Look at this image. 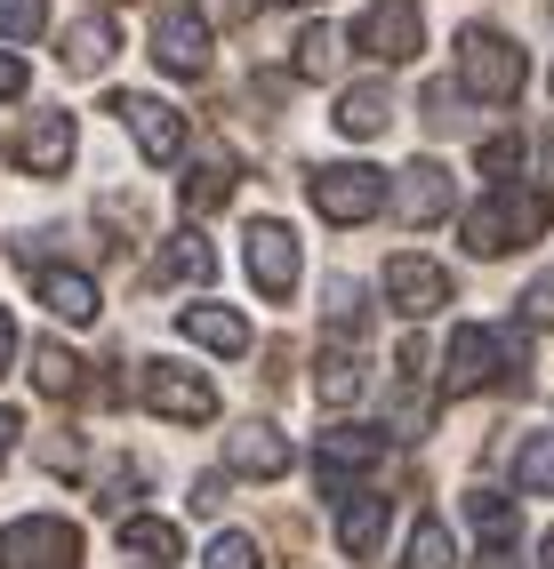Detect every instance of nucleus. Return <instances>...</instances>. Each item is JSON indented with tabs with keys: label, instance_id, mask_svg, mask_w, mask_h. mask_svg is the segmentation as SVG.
<instances>
[{
	"label": "nucleus",
	"instance_id": "obj_33",
	"mask_svg": "<svg viewBox=\"0 0 554 569\" xmlns=\"http://www.w3.org/2000/svg\"><path fill=\"white\" fill-rule=\"evenodd\" d=\"M41 466H49V473H72V466H81V433L57 426V433L41 441Z\"/></svg>",
	"mask_w": 554,
	"mask_h": 569
},
{
	"label": "nucleus",
	"instance_id": "obj_11",
	"mask_svg": "<svg viewBox=\"0 0 554 569\" xmlns=\"http://www.w3.org/2000/svg\"><path fill=\"white\" fill-rule=\"evenodd\" d=\"M154 64L177 72V81L209 72V24L194 9H154Z\"/></svg>",
	"mask_w": 554,
	"mask_h": 569
},
{
	"label": "nucleus",
	"instance_id": "obj_10",
	"mask_svg": "<svg viewBox=\"0 0 554 569\" xmlns=\"http://www.w3.org/2000/svg\"><path fill=\"white\" fill-rule=\"evenodd\" d=\"M386 306L402 321H426L434 306H451V273L434 257H386Z\"/></svg>",
	"mask_w": 554,
	"mask_h": 569
},
{
	"label": "nucleus",
	"instance_id": "obj_5",
	"mask_svg": "<svg viewBox=\"0 0 554 569\" xmlns=\"http://www.w3.org/2000/svg\"><path fill=\"white\" fill-rule=\"evenodd\" d=\"M306 201L329 217V224H362V217H378L386 209V177L378 169H362V161H329L306 177Z\"/></svg>",
	"mask_w": 554,
	"mask_h": 569
},
{
	"label": "nucleus",
	"instance_id": "obj_30",
	"mask_svg": "<svg viewBox=\"0 0 554 569\" xmlns=\"http://www.w3.org/2000/svg\"><path fill=\"white\" fill-rule=\"evenodd\" d=\"M49 24V0H0V41H32Z\"/></svg>",
	"mask_w": 554,
	"mask_h": 569
},
{
	"label": "nucleus",
	"instance_id": "obj_24",
	"mask_svg": "<svg viewBox=\"0 0 554 569\" xmlns=\"http://www.w3.org/2000/svg\"><path fill=\"white\" fill-rule=\"evenodd\" d=\"M514 481H523L531 498H554V433H531L514 449Z\"/></svg>",
	"mask_w": 554,
	"mask_h": 569
},
{
	"label": "nucleus",
	"instance_id": "obj_9",
	"mask_svg": "<svg viewBox=\"0 0 554 569\" xmlns=\"http://www.w3.org/2000/svg\"><path fill=\"white\" fill-rule=\"evenodd\" d=\"M241 264H249V281H257V297H298V233L289 224H249V249H241Z\"/></svg>",
	"mask_w": 554,
	"mask_h": 569
},
{
	"label": "nucleus",
	"instance_id": "obj_14",
	"mask_svg": "<svg viewBox=\"0 0 554 569\" xmlns=\"http://www.w3.org/2000/svg\"><path fill=\"white\" fill-rule=\"evenodd\" d=\"M442 209H451V177H442L434 161H410V169H402V184H394V217H402V224H434Z\"/></svg>",
	"mask_w": 554,
	"mask_h": 569
},
{
	"label": "nucleus",
	"instance_id": "obj_23",
	"mask_svg": "<svg viewBox=\"0 0 554 569\" xmlns=\"http://www.w3.org/2000/svg\"><path fill=\"white\" fill-rule=\"evenodd\" d=\"M314 393L329 401V409H346L354 393H362V361L338 346V353H321V369H314Z\"/></svg>",
	"mask_w": 554,
	"mask_h": 569
},
{
	"label": "nucleus",
	"instance_id": "obj_4",
	"mask_svg": "<svg viewBox=\"0 0 554 569\" xmlns=\"http://www.w3.org/2000/svg\"><path fill=\"white\" fill-rule=\"evenodd\" d=\"M369 466H386V433H378V426H329V433H321V466H314V473H321V498L354 506Z\"/></svg>",
	"mask_w": 554,
	"mask_h": 569
},
{
	"label": "nucleus",
	"instance_id": "obj_25",
	"mask_svg": "<svg viewBox=\"0 0 554 569\" xmlns=\"http://www.w3.org/2000/svg\"><path fill=\"white\" fill-rule=\"evenodd\" d=\"M32 386H41V393H81V361L49 337V346H32Z\"/></svg>",
	"mask_w": 554,
	"mask_h": 569
},
{
	"label": "nucleus",
	"instance_id": "obj_12",
	"mask_svg": "<svg viewBox=\"0 0 554 569\" xmlns=\"http://www.w3.org/2000/svg\"><path fill=\"white\" fill-rule=\"evenodd\" d=\"M113 112H121V129L137 137L145 161H177L185 153V121H177L161 97H113Z\"/></svg>",
	"mask_w": 554,
	"mask_h": 569
},
{
	"label": "nucleus",
	"instance_id": "obj_34",
	"mask_svg": "<svg viewBox=\"0 0 554 569\" xmlns=\"http://www.w3.org/2000/svg\"><path fill=\"white\" fill-rule=\"evenodd\" d=\"M523 321H531V329H554V273H538V281L523 289Z\"/></svg>",
	"mask_w": 554,
	"mask_h": 569
},
{
	"label": "nucleus",
	"instance_id": "obj_21",
	"mask_svg": "<svg viewBox=\"0 0 554 569\" xmlns=\"http://www.w3.org/2000/svg\"><path fill=\"white\" fill-rule=\"evenodd\" d=\"M121 553L137 569H169L177 561V529L169 521H121Z\"/></svg>",
	"mask_w": 554,
	"mask_h": 569
},
{
	"label": "nucleus",
	"instance_id": "obj_41",
	"mask_svg": "<svg viewBox=\"0 0 554 569\" xmlns=\"http://www.w3.org/2000/svg\"><path fill=\"white\" fill-rule=\"evenodd\" d=\"M538 553H546V569H554V529H546V546H538Z\"/></svg>",
	"mask_w": 554,
	"mask_h": 569
},
{
	"label": "nucleus",
	"instance_id": "obj_28",
	"mask_svg": "<svg viewBox=\"0 0 554 569\" xmlns=\"http://www.w3.org/2000/svg\"><path fill=\"white\" fill-rule=\"evenodd\" d=\"M466 513H474V529H483L491 546H514V506L498 498V489H474V498H466Z\"/></svg>",
	"mask_w": 554,
	"mask_h": 569
},
{
	"label": "nucleus",
	"instance_id": "obj_42",
	"mask_svg": "<svg viewBox=\"0 0 554 569\" xmlns=\"http://www.w3.org/2000/svg\"><path fill=\"white\" fill-rule=\"evenodd\" d=\"M289 9H314V0H289Z\"/></svg>",
	"mask_w": 554,
	"mask_h": 569
},
{
	"label": "nucleus",
	"instance_id": "obj_22",
	"mask_svg": "<svg viewBox=\"0 0 554 569\" xmlns=\"http://www.w3.org/2000/svg\"><path fill=\"white\" fill-rule=\"evenodd\" d=\"M57 57H65L72 72H105V57H113V24H105V17H81V24L65 32Z\"/></svg>",
	"mask_w": 554,
	"mask_h": 569
},
{
	"label": "nucleus",
	"instance_id": "obj_35",
	"mask_svg": "<svg viewBox=\"0 0 554 569\" xmlns=\"http://www.w3.org/2000/svg\"><path fill=\"white\" fill-rule=\"evenodd\" d=\"M129 498H137V466H113V473H105V498H97V506L129 521Z\"/></svg>",
	"mask_w": 554,
	"mask_h": 569
},
{
	"label": "nucleus",
	"instance_id": "obj_7",
	"mask_svg": "<svg viewBox=\"0 0 554 569\" xmlns=\"http://www.w3.org/2000/svg\"><path fill=\"white\" fill-rule=\"evenodd\" d=\"M137 393H145V409H161L169 426H209V417H217V386L201 369H177V361H145Z\"/></svg>",
	"mask_w": 554,
	"mask_h": 569
},
{
	"label": "nucleus",
	"instance_id": "obj_20",
	"mask_svg": "<svg viewBox=\"0 0 554 569\" xmlns=\"http://www.w3.org/2000/svg\"><path fill=\"white\" fill-rule=\"evenodd\" d=\"M226 193H234V161L209 144V153H201L194 169H185V209H194V217H209V209L226 201Z\"/></svg>",
	"mask_w": 554,
	"mask_h": 569
},
{
	"label": "nucleus",
	"instance_id": "obj_18",
	"mask_svg": "<svg viewBox=\"0 0 554 569\" xmlns=\"http://www.w3.org/2000/svg\"><path fill=\"white\" fill-rule=\"evenodd\" d=\"M394 121V97H386V81H354L346 97H338V129L346 137H378Z\"/></svg>",
	"mask_w": 554,
	"mask_h": 569
},
{
	"label": "nucleus",
	"instance_id": "obj_6",
	"mask_svg": "<svg viewBox=\"0 0 554 569\" xmlns=\"http://www.w3.org/2000/svg\"><path fill=\"white\" fill-rule=\"evenodd\" d=\"M538 224H546V201H538V193H514V184H506V193H491L483 209H466V249H474V257L523 249Z\"/></svg>",
	"mask_w": 554,
	"mask_h": 569
},
{
	"label": "nucleus",
	"instance_id": "obj_31",
	"mask_svg": "<svg viewBox=\"0 0 554 569\" xmlns=\"http://www.w3.org/2000/svg\"><path fill=\"white\" fill-rule=\"evenodd\" d=\"M329 329H338V337H362V289H354V281H329Z\"/></svg>",
	"mask_w": 554,
	"mask_h": 569
},
{
	"label": "nucleus",
	"instance_id": "obj_27",
	"mask_svg": "<svg viewBox=\"0 0 554 569\" xmlns=\"http://www.w3.org/2000/svg\"><path fill=\"white\" fill-rule=\"evenodd\" d=\"M451 561H458V546H451V529H442V521L426 513V521L410 529V561H402V569H451Z\"/></svg>",
	"mask_w": 554,
	"mask_h": 569
},
{
	"label": "nucleus",
	"instance_id": "obj_29",
	"mask_svg": "<svg viewBox=\"0 0 554 569\" xmlns=\"http://www.w3.org/2000/svg\"><path fill=\"white\" fill-rule=\"evenodd\" d=\"M329 64H338V32H329V24H306V32H298V72H306V81H321Z\"/></svg>",
	"mask_w": 554,
	"mask_h": 569
},
{
	"label": "nucleus",
	"instance_id": "obj_17",
	"mask_svg": "<svg viewBox=\"0 0 554 569\" xmlns=\"http://www.w3.org/2000/svg\"><path fill=\"white\" fill-rule=\"evenodd\" d=\"M338 546H346L354 561L378 553V546H386V498H369V489H362L354 506H338Z\"/></svg>",
	"mask_w": 554,
	"mask_h": 569
},
{
	"label": "nucleus",
	"instance_id": "obj_3",
	"mask_svg": "<svg viewBox=\"0 0 554 569\" xmlns=\"http://www.w3.org/2000/svg\"><path fill=\"white\" fill-rule=\"evenodd\" d=\"M0 569H81V529L65 513H24L0 529Z\"/></svg>",
	"mask_w": 554,
	"mask_h": 569
},
{
	"label": "nucleus",
	"instance_id": "obj_37",
	"mask_svg": "<svg viewBox=\"0 0 554 569\" xmlns=\"http://www.w3.org/2000/svg\"><path fill=\"white\" fill-rule=\"evenodd\" d=\"M0 97H24V57L0 49Z\"/></svg>",
	"mask_w": 554,
	"mask_h": 569
},
{
	"label": "nucleus",
	"instance_id": "obj_32",
	"mask_svg": "<svg viewBox=\"0 0 554 569\" xmlns=\"http://www.w3.org/2000/svg\"><path fill=\"white\" fill-rule=\"evenodd\" d=\"M201 569H257V538H241V529H226V538L209 546V561Z\"/></svg>",
	"mask_w": 554,
	"mask_h": 569
},
{
	"label": "nucleus",
	"instance_id": "obj_2",
	"mask_svg": "<svg viewBox=\"0 0 554 569\" xmlns=\"http://www.w3.org/2000/svg\"><path fill=\"white\" fill-rule=\"evenodd\" d=\"M498 369L523 377V337L514 329H451V353H442V386L451 393H483Z\"/></svg>",
	"mask_w": 554,
	"mask_h": 569
},
{
	"label": "nucleus",
	"instance_id": "obj_38",
	"mask_svg": "<svg viewBox=\"0 0 554 569\" xmlns=\"http://www.w3.org/2000/svg\"><path fill=\"white\" fill-rule=\"evenodd\" d=\"M17 433H24V417H17V409H0V458L17 449Z\"/></svg>",
	"mask_w": 554,
	"mask_h": 569
},
{
	"label": "nucleus",
	"instance_id": "obj_1",
	"mask_svg": "<svg viewBox=\"0 0 554 569\" xmlns=\"http://www.w3.org/2000/svg\"><path fill=\"white\" fill-rule=\"evenodd\" d=\"M458 89L483 97V104H506L523 89V49H514L506 32H491V24H466L458 32Z\"/></svg>",
	"mask_w": 554,
	"mask_h": 569
},
{
	"label": "nucleus",
	"instance_id": "obj_19",
	"mask_svg": "<svg viewBox=\"0 0 554 569\" xmlns=\"http://www.w3.org/2000/svg\"><path fill=\"white\" fill-rule=\"evenodd\" d=\"M234 466L257 473V481H274V473H289V441H281L274 426H241V433H234Z\"/></svg>",
	"mask_w": 554,
	"mask_h": 569
},
{
	"label": "nucleus",
	"instance_id": "obj_36",
	"mask_svg": "<svg viewBox=\"0 0 554 569\" xmlns=\"http://www.w3.org/2000/svg\"><path fill=\"white\" fill-rule=\"evenodd\" d=\"M483 169L491 177H514V169H523V137H491L483 144Z\"/></svg>",
	"mask_w": 554,
	"mask_h": 569
},
{
	"label": "nucleus",
	"instance_id": "obj_39",
	"mask_svg": "<svg viewBox=\"0 0 554 569\" xmlns=\"http://www.w3.org/2000/svg\"><path fill=\"white\" fill-rule=\"evenodd\" d=\"M17 361V321H9V306H0V369Z\"/></svg>",
	"mask_w": 554,
	"mask_h": 569
},
{
	"label": "nucleus",
	"instance_id": "obj_8",
	"mask_svg": "<svg viewBox=\"0 0 554 569\" xmlns=\"http://www.w3.org/2000/svg\"><path fill=\"white\" fill-rule=\"evenodd\" d=\"M354 49L378 57V64H410L426 49V24H418V0H369L362 24H354Z\"/></svg>",
	"mask_w": 554,
	"mask_h": 569
},
{
	"label": "nucleus",
	"instance_id": "obj_13",
	"mask_svg": "<svg viewBox=\"0 0 554 569\" xmlns=\"http://www.w3.org/2000/svg\"><path fill=\"white\" fill-rule=\"evenodd\" d=\"M9 161L32 169V177H57L72 161V121H65V112H32V121L9 137Z\"/></svg>",
	"mask_w": 554,
	"mask_h": 569
},
{
	"label": "nucleus",
	"instance_id": "obj_16",
	"mask_svg": "<svg viewBox=\"0 0 554 569\" xmlns=\"http://www.w3.org/2000/svg\"><path fill=\"white\" fill-rule=\"evenodd\" d=\"M177 329L209 353H249V321L234 306H177Z\"/></svg>",
	"mask_w": 554,
	"mask_h": 569
},
{
	"label": "nucleus",
	"instance_id": "obj_40",
	"mask_svg": "<svg viewBox=\"0 0 554 569\" xmlns=\"http://www.w3.org/2000/svg\"><path fill=\"white\" fill-rule=\"evenodd\" d=\"M474 569H523V561H514V546H491V553L474 561Z\"/></svg>",
	"mask_w": 554,
	"mask_h": 569
},
{
	"label": "nucleus",
	"instance_id": "obj_26",
	"mask_svg": "<svg viewBox=\"0 0 554 569\" xmlns=\"http://www.w3.org/2000/svg\"><path fill=\"white\" fill-rule=\"evenodd\" d=\"M161 273H169V281H209V273H217V257H209L201 233H177V241L161 249Z\"/></svg>",
	"mask_w": 554,
	"mask_h": 569
},
{
	"label": "nucleus",
	"instance_id": "obj_15",
	"mask_svg": "<svg viewBox=\"0 0 554 569\" xmlns=\"http://www.w3.org/2000/svg\"><path fill=\"white\" fill-rule=\"evenodd\" d=\"M41 306H49L65 329H89V321H97V281H89V273H65V264H41Z\"/></svg>",
	"mask_w": 554,
	"mask_h": 569
}]
</instances>
